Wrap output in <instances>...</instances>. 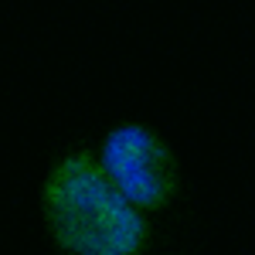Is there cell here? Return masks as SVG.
I'll return each mask as SVG.
<instances>
[{
    "instance_id": "cell-2",
    "label": "cell",
    "mask_w": 255,
    "mask_h": 255,
    "mask_svg": "<svg viewBox=\"0 0 255 255\" xmlns=\"http://www.w3.org/2000/svg\"><path fill=\"white\" fill-rule=\"evenodd\" d=\"M96 157L116 191L143 215L174 208L184 191V170L174 143L146 119H119L102 129Z\"/></svg>"
},
{
    "instance_id": "cell-1",
    "label": "cell",
    "mask_w": 255,
    "mask_h": 255,
    "mask_svg": "<svg viewBox=\"0 0 255 255\" xmlns=\"http://www.w3.org/2000/svg\"><path fill=\"white\" fill-rule=\"evenodd\" d=\"M38 211L55 255H153L157 225L106 177L96 146L51 153L38 184Z\"/></svg>"
}]
</instances>
